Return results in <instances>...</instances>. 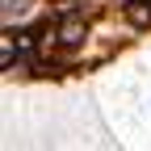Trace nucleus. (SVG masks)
I'll return each instance as SVG.
<instances>
[{
    "label": "nucleus",
    "mask_w": 151,
    "mask_h": 151,
    "mask_svg": "<svg viewBox=\"0 0 151 151\" xmlns=\"http://www.w3.org/2000/svg\"><path fill=\"white\" fill-rule=\"evenodd\" d=\"M126 17L147 29V25H151V0H126Z\"/></svg>",
    "instance_id": "1"
},
{
    "label": "nucleus",
    "mask_w": 151,
    "mask_h": 151,
    "mask_svg": "<svg viewBox=\"0 0 151 151\" xmlns=\"http://www.w3.org/2000/svg\"><path fill=\"white\" fill-rule=\"evenodd\" d=\"M80 38H84V21H80V17H71V21L59 29V42H63V46H76Z\"/></svg>",
    "instance_id": "2"
}]
</instances>
